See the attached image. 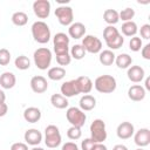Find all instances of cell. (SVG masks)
<instances>
[{
    "label": "cell",
    "instance_id": "6da1fadb",
    "mask_svg": "<svg viewBox=\"0 0 150 150\" xmlns=\"http://www.w3.org/2000/svg\"><path fill=\"white\" fill-rule=\"evenodd\" d=\"M103 39L110 50L120 49L124 43V38L120 34L118 29L114 26H107L103 29Z\"/></svg>",
    "mask_w": 150,
    "mask_h": 150
},
{
    "label": "cell",
    "instance_id": "7a4b0ae2",
    "mask_svg": "<svg viewBox=\"0 0 150 150\" xmlns=\"http://www.w3.org/2000/svg\"><path fill=\"white\" fill-rule=\"evenodd\" d=\"M32 35H33V39L38 43H41V45L47 43L52 38L49 26L45 21H41V20L35 21L32 25Z\"/></svg>",
    "mask_w": 150,
    "mask_h": 150
},
{
    "label": "cell",
    "instance_id": "3957f363",
    "mask_svg": "<svg viewBox=\"0 0 150 150\" xmlns=\"http://www.w3.org/2000/svg\"><path fill=\"white\" fill-rule=\"evenodd\" d=\"M93 86L101 94H110L116 90L117 82L114 76L105 74V75H100L98 77H96Z\"/></svg>",
    "mask_w": 150,
    "mask_h": 150
},
{
    "label": "cell",
    "instance_id": "277c9868",
    "mask_svg": "<svg viewBox=\"0 0 150 150\" xmlns=\"http://www.w3.org/2000/svg\"><path fill=\"white\" fill-rule=\"evenodd\" d=\"M52 59H53L52 50L48 49L47 47H40L33 54L34 63H35L36 68L40 70H46L47 68H49V66L52 63Z\"/></svg>",
    "mask_w": 150,
    "mask_h": 150
},
{
    "label": "cell",
    "instance_id": "5b68a950",
    "mask_svg": "<svg viewBox=\"0 0 150 150\" xmlns=\"http://www.w3.org/2000/svg\"><path fill=\"white\" fill-rule=\"evenodd\" d=\"M90 138H93L96 143H103L107 139V129L105 123L101 118H96L90 124Z\"/></svg>",
    "mask_w": 150,
    "mask_h": 150
},
{
    "label": "cell",
    "instance_id": "8992f818",
    "mask_svg": "<svg viewBox=\"0 0 150 150\" xmlns=\"http://www.w3.org/2000/svg\"><path fill=\"white\" fill-rule=\"evenodd\" d=\"M61 142H62V137L59 128L54 124L47 125L45 129V144L47 145V148L50 149L57 148L61 144Z\"/></svg>",
    "mask_w": 150,
    "mask_h": 150
},
{
    "label": "cell",
    "instance_id": "52a82bcc",
    "mask_svg": "<svg viewBox=\"0 0 150 150\" xmlns=\"http://www.w3.org/2000/svg\"><path fill=\"white\" fill-rule=\"evenodd\" d=\"M66 117H67V121L71 124V127H77V128H82L87 120L86 112L77 107L68 108L66 111Z\"/></svg>",
    "mask_w": 150,
    "mask_h": 150
},
{
    "label": "cell",
    "instance_id": "ba28073f",
    "mask_svg": "<svg viewBox=\"0 0 150 150\" xmlns=\"http://www.w3.org/2000/svg\"><path fill=\"white\" fill-rule=\"evenodd\" d=\"M69 41L70 38L66 33H56L53 38V47H54V53L56 55H62V54H68L69 53Z\"/></svg>",
    "mask_w": 150,
    "mask_h": 150
},
{
    "label": "cell",
    "instance_id": "9c48e42d",
    "mask_svg": "<svg viewBox=\"0 0 150 150\" xmlns=\"http://www.w3.org/2000/svg\"><path fill=\"white\" fill-rule=\"evenodd\" d=\"M55 16L62 26H70L74 20V12L70 6L61 5L55 9Z\"/></svg>",
    "mask_w": 150,
    "mask_h": 150
},
{
    "label": "cell",
    "instance_id": "30bf717a",
    "mask_svg": "<svg viewBox=\"0 0 150 150\" xmlns=\"http://www.w3.org/2000/svg\"><path fill=\"white\" fill-rule=\"evenodd\" d=\"M81 45L83 46L86 52L90 54H97L102 50V41L95 35H84Z\"/></svg>",
    "mask_w": 150,
    "mask_h": 150
},
{
    "label": "cell",
    "instance_id": "8fae6325",
    "mask_svg": "<svg viewBox=\"0 0 150 150\" xmlns=\"http://www.w3.org/2000/svg\"><path fill=\"white\" fill-rule=\"evenodd\" d=\"M33 12L39 19H47L50 14V2L48 0H36L33 2Z\"/></svg>",
    "mask_w": 150,
    "mask_h": 150
},
{
    "label": "cell",
    "instance_id": "7c38bea8",
    "mask_svg": "<svg viewBox=\"0 0 150 150\" xmlns=\"http://www.w3.org/2000/svg\"><path fill=\"white\" fill-rule=\"evenodd\" d=\"M135 134V127L131 122H122L117 125L116 135L120 139H129Z\"/></svg>",
    "mask_w": 150,
    "mask_h": 150
},
{
    "label": "cell",
    "instance_id": "4fadbf2b",
    "mask_svg": "<svg viewBox=\"0 0 150 150\" xmlns=\"http://www.w3.org/2000/svg\"><path fill=\"white\" fill-rule=\"evenodd\" d=\"M135 144L139 148H144L150 144V130L148 128H141L134 134Z\"/></svg>",
    "mask_w": 150,
    "mask_h": 150
},
{
    "label": "cell",
    "instance_id": "5bb4252c",
    "mask_svg": "<svg viewBox=\"0 0 150 150\" xmlns=\"http://www.w3.org/2000/svg\"><path fill=\"white\" fill-rule=\"evenodd\" d=\"M30 88L35 94H42L48 89V82L43 76L35 75L30 79Z\"/></svg>",
    "mask_w": 150,
    "mask_h": 150
},
{
    "label": "cell",
    "instance_id": "9a60e30c",
    "mask_svg": "<svg viewBox=\"0 0 150 150\" xmlns=\"http://www.w3.org/2000/svg\"><path fill=\"white\" fill-rule=\"evenodd\" d=\"M128 79L134 83H139L145 77V71L141 66H130L127 70Z\"/></svg>",
    "mask_w": 150,
    "mask_h": 150
},
{
    "label": "cell",
    "instance_id": "2e32d148",
    "mask_svg": "<svg viewBox=\"0 0 150 150\" xmlns=\"http://www.w3.org/2000/svg\"><path fill=\"white\" fill-rule=\"evenodd\" d=\"M23 138H25V141L28 145L36 146L42 142V134L38 129L32 128V129L26 130V132L23 135Z\"/></svg>",
    "mask_w": 150,
    "mask_h": 150
},
{
    "label": "cell",
    "instance_id": "e0dca14e",
    "mask_svg": "<svg viewBox=\"0 0 150 150\" xmlns=\"http://www.w3.org/2000/svg\"><path fill=\"white\" fill-rule=\"evenodd\" d=\"M146 91L141 84H134L128 89V97L134 102H141L145 98Z\"/></svg>",
    "mask_w": 150,
    "mask_h": 150
},
{
    "label": "cell",
    "instance_id": "ac0fdd59",
    "mask_svg": "<svg viewBox=\"0 0 150 150\" xmlns=\"http://www.w3.org/2000/svg\"><path fill=\"white\" fill-rule=\"evenodd\" d=\"M76 82V87L80 94H89L93 89V81L90 80V77L88 76H79L77 79H75Z\"/></svg>",
    "mask_w": 150,
    "mask_h": 150
},
{
    "label": "cell",
    "instance_id": "d6986e66",
    "mask_svg": "<svg viewBox=\"0 0 150 150\" xmlns=\"http://www.w3.org/2000/svg\"><path fill=\"white\" fill-rule=\"evenodd\" d=\"M61 95H63L64 97L69 98V97H73V96H76L79 95V90H77V87H76V82L75 80H70V81H66L61 84Z\"/></svg>",
    "mask_w": 150,
    "mask_h": 150
},
{
    "label": "cell",
    "instance_id": "ffe728a7",
    "mask_svg": "<svg viewBox=\"0 0 150 150\" xmlns=\"http://www.w3.org/2000/svg\"><path fill=\"white\" fill-rule=\"evenodd\" d=\"M68 35L75 40L86 35V26L82 22H73L68 28Z\"/></svg>",
    "mask_w": 150,
    "mask_h": 150
},
{
    "label": "cell",
    "instance_id": "44dd1931",
    "mask_svg": "<svg viewBox=\"0 0 150 150\" xmlns=\"http://www.w3.org/2000/svg\"><path fill=\"white\" fill-rule=\"evenodd\" d=\"M23 118L28 123H36L41 118V110L36 107H28L23 111Z\"/></svg>",
    "mask_w": 150,
    "mask_h": 150
},
{
    "label": "cell",
    "instance_id": "7402d4cb",
    "mask_svg": "<svg viewBox=\"0 0 150 150\" xmlns=\"http://www.w3.org/2000/svg\"><path fill=\"white\" fill-rule=\"evenodd\" d=\"M16 83V77L12 71H4L0 75V86L2 89H12Z\"/></svg>",
    "mask_w": 150,
    "mask_h": 150
},
{
    "label": "cell",
    "instance_id": "603a6c76",
    "mask_svg": "<svg viewBox=\"0 0 150 150\" xmlns=\"http://www.w3.org/2000/svg\"><path fill=\"white\" fill-rule=\"evenodd\" d=\"M79 105H80V109L83 110V111H90L93 110L95 107H96V98L91 95H83L81 98H80V102H79Z\"/></svg>",
    "mask_w": 150,
    "mask_h": 150
},
{
    "label": "cell",
    "instance_id": "cb8c5ba5",
    "mask_svg": "<svg viewBox=\"0 0 150 150\" xmlns=\"http://www.w3.org/2000/svg\"><path fill=\"white\" fill-rule=\"evenodd\" d=\"M115 63L120 69H128L132 63V57L127 53H122L120 55H116Z\"/></svg>",
    "mask_w": 150,
    "mask_h": 150
},
{
    "label": "cell",
    "instance_id": "d4e9b609",
    "mask_svg": "<svg viewBox=\"0 0 150 150\" xmlns=\"http://www.w3.org/2000/svg\"><path fill=\"white\" fill-rule=\"evenodd\" d=\"M50 103L56 109H66L68 107V104H69L68 98L64 97L61 94H53L50 96Z\"/></svg>",
    "mask_w": 150,
    "mask_h": 150
},
{
    "label": "cell",
    "instance_id": "484cf974",
    "mask_svg": "<svg viewBox=\"0 0 150 150\" xmlns=\"http://www.w3.org/2000/svg\"><path fill=\"white\" fill-rule=\"evenodd\" d=\"M115 57H116V55L114 54L112 50L105 49V50H101V52H100L98 61H100V63L103 64V66H111V64L115 62Z\"/></svg>",
    "mask_w": 150,
    "mask_h": 150
},
{
    "label": "cell",
    "instance_id": "4316f807",
    "mask_svg": "<svg viewBox=\"0 0 150 150\" xmlns=\"http://www.w3.org/2000/svg\"><path fill=\"white\" fill-rule=\"evenodd\" d=\"M103 20L104 22L108 23V26H114L120 21V16H118V12L116 9L109 8L105 9L103 13Z\"/></svg>",
    "mask_w": 150,
    "mask_h": 150
},
{
    "label": "cell",
    "instance_id": "83f0119b",
    "mask_svg": "<svg viewBox=\"0 0 150 150\" xmlns=\"http://www.w3.org/2000/svg\"><path fill=\"white\" fill-rule=\"evenodd\" d=\"M121 30H122V34L124 36L132 38V36H136V34L138 32V27H137L135 21H128V22H123Z\"/></svg>",
    "mask_w": 150,
    "mask_h": 150
},
{
    "label": "cell",
    "instance_id": "f1b7e54d",
    "mask_svg": "<svg viewBox=\"0 0 150 150\" xmlns=\"http://www.w3.org/2000/svg\"><path fill=\"white\" fill-rule=\"evenodd\" d=\"M47 76L52 81H60L66 76V69L63 67H52L48 69Z\"/></svg>",
    "mask_w": 150,
    "mask_h": 150
},
{
    "label": "cell",
    "instance_id": "f546056e",
    "mask_svg": "<svg viewBox=\"0 0 150 150\" xmlns=\"http://www.w3.org/2000/svg\"><path fill=\"white\" fill-rule=\"evenodd\" d=\"M86 53L87 52L81 43H76L69 49V54H70L71 59H75V60H82L86 56Z\"/></svg>",
    "mask_w": 150,
    "mask_h": 150
},
{
    "label": "cell",
    "instance_id": "4dcf8cb0",
    "mask_svg": "<svg viewBox=\"0 0 150 150\" xmlns=\"http://www.w3.org/2000/svg\"><path fill=\"white\" fill-rule=\"evenodd\" d=\"M12 22L18 27H22L28 22V15L25 12H15L12 15Z\"/></svg>",
    "mask_w": 150,
    "mask_h": 150
},
{
    "label": "cell",
    "instance_id": "1f68e13d",
    "mask_svg": "<svg viewBox=\"0 0 150 150\" xmlns=\"http://www.w3.org/2000/svg\"><path fill=\"white\" fill-rule=\"evenodd\" d=\"M14 64L19 70H27L30 67V60L26 55H20L15 59Z\"/></svg>",
    "mask_w": 150,
    "mask_h": 150
},
{
    "label": "cell",
    "instance_id": "d6a6232c",
    "mask_svg": "<svg viewBox=\"0 0 150 150\" xmlns=\"http://www.w3.org/2000/svg\"><path fill=\"white\" fill-rule=\"evenodd\" d=\"M118 16H120V20H122V21H124V22L132 21L134 16H135V9L131 8V7H127V8L122 9V11L118 13Z\"/></svg>",
    "mask_w": 150,
    "mask_h": 150
},
{
    "label": "cell",
    "instance_id": "836d02e7",
    "mask_svg": "<svg viewBox=\"0 0 150 150\" xmlns=\"http://www.w3.org/2000/svg\"><path fill=\"white\" fill-rule=\"evenodd\" d=\"M67 136L69 139L71 141H77L81 138L82 136V131H81V128H77V127H70L68 130H67Z\"/></svg>",
    "mask_w": 150,
    "mask_h": 150
},
{
    "label": "cell",
    "instance_id": "e575fe53",
    "mask_svg": "<svg viewBox=\"0 0 150 150\" xmlns=\"http://www.w3.org/2000/svg\"><path fill=\"white\" fill-rule=\"evenodd\" d=\"M143 47V41L141 38L138 36H132L129 41V48L132 50V52H138L141 50V48Z\"/></svg>",
    "mask_w": 150,
    "mask_h": 150
},
{
    "label": "cell",
    "instance_id": "d590c367",
    "mask_svg": "<svg viewBox=\"0 0 150 150\" xmlns=\"http://www.w3.org/2000/svg\"><path fill=\"white\" fill-rule=\"evenodd\" d=\"M11 62V53L6 48L0 49V66H7Z\"/></svg>",
    "mask_w": 150,
    "mask_h": 150
},
{
    "label": "cell",
    "instance_id": "8d00e7d4",
    "mask_svg": "<svg viewBox=\"0 0 150 150\" xmlns=\"http://www.w3.org/2000/svg\"><path fill=\"white\" fill-rule=\"evenodd\" d=\"M56 62L60 66H68L71 62V56L70 54H62V55H56Z\"/></svg>",
    "mask_w": 150,
    "mask_h": 150
},
{
    "label": "cell",
    "instance_id": "74e56055",
    "mask_svg": "<svg viewBox=\"0 0 150 150\" xmlns=\"http://www.w3.org/2000/svg\"><path fill=\"white\" fill-rule=\"evenodd\" d=\"M139 34H141V38L142 39L149 40L150 39V25L149 23H144L143 26H141Z\"/></svg>",
    "mask_w": 150,
    "mask_h": 150
},
{
    "label": "cell",
    "instance_id": "f35d334b",
    "mask_svg": "<svg viewBox=\"0 0 150 150\" xmlns=\"http://www.w3.org/2000/svg\"><path fill=\"white\" fill-rule=\"evenodd\" d=\"M95 143L96 142L90 137L89 138H84L83 141H81V150H90Z\"/></svg>",
    "mask_w": 150,
    "mask_h": 150
},
{
    "label": "cell",
    "instance_id": "ab89813d",
    "mask_svg": "<svg viewBox=\"0 0 150 150\" xmlns=\"http://www.w3.org/2000/svg\"><path fill=\"white\" fill-rule=\"evenodd\" d=\"M141 54H142L143 59L150 60V43H146L145 46H143L141 48Z\"/></svg>",
    "mask_w": 150,
    "mask_h": 150
},
{
    "label": "cell",
    "instance_id": "60d3db41",
    "mask_svg": "<svg viewBox=\"0 0 150 150\" xmlns=\"http://www.w3.org/2000/svg\"><path fill=\"white\" fill-rule=\"evenodd\" d=\"M11 150H29L28 145L22 142H15L11 145Z\"/></svg>",
    "mask_w": 150,
    "mask_h": 150
},
{
    "label": "cell",
    "instance_id": "b9f144b4",
    "mask_svg": "<svg viewBox=\"0 0 150 150\" xmlns=\"http://www.w3.org/2000/svg\"><path fill=\"white\" fill-rule=\"evenodd\" d=\"M61 150H80V149H79L76 143H74V142H66L62 145Z\"/></svg>",
    "mask_w": 150,
    "mask_h": 150
},
{
    "label": "cell",
    "instance_id": "7bdbcfd3",
    "mask_svg": "<svg viewBox=\"0 0 150 150\" xmlns=\"http://www.w3.org/2000/svg\"><path fill=\"white\" fill-rule=\"evenodd\" d=\"M8 111V105L6 103H0V117L5 116Z\"/></svg>",
    "mask_w": 150,
    "mask_h": 150
},
{
    "label": "cell",
    "instance_id": "ee69618b",
    "mask_svg": "<svg viewBox=\"0 0 150 150\" xmlns=\"http://www.w3.org/2000/svg\"><path fill=\"white\" fill-rule=\"evenodd\" d=\"M90 150H108L103 143H95Z\"/></svg>",
    "mask_w": 150,
    "mask_h": 150
},
{
    "label": "cell",
    "instance_id": "f6af8a7d",
    "mask_svg": "<svg viewBox=\"0 0 150 150\" xmlns=\"http://www.w3.org/2000/svg\"><path fill=\"white\" fill-rule=\"evenodd\" d=\"M112 150H128V148H127L124 144H116V145L112 148Z\"/></svg>",
    "mask_w": 150,
    "mask_h": 150
},
{
    "label": "cell",
    "instance_id": "bcb514c9",
    "mask_svg": "<svg viewBox=\"0 0 150 150\" xmlns=\"http://www.w3.org/2000/svg\"><path fill=\"white\" fill-rule=\"evenodd\" d=\"M5 100H6V94L2 89H0V103H5Z\"/></svg>",
    "mask_w": 150,
    "mask_h": 150
},
{
    "label": "cell",
    "instance_id": "7dc6e473",
    "mask_svg": "<svg viewBox=\"0 0 150 150\" xmlns=\"http://www.w3.org/2000/svg\"><path fill=\"white\" fill-rule=\"evenodd\" d=\"M145 90H150V77L145 79V87H143Z\"/></svg>",
    "mask_w": 150,
    "mask_h": 150
},
{
    "label": "cell",
    "instance_id": "c3c4849f",
    "mask_svg": "<svg viewBox=\"0 0 150 150\" xmlns=\"http://www.w3.org/2000/svg\"><path fill=\"white\" fill-rule=\"evenodd\" d=\"M30 150H45L43 148H40V146H34L33 149H30Z\"/></svg>",
    "mask_w": 150,
    "mask_h": 150
},
{
    "label": "cell",
    "instance_id": "681fc988",
    "mask_svg": "<svg viewBox=\"0 0 150 150\" xmlns=\"http://www.w3.org/2000/svg\"><path fill=\"white\" fill-rule=\"evenodd\" d=\"M136 150H144L143 148H138V149H136Z\"/></svg>",
    "mask_w": 150,
    "mask_h": 150
}]
</instances>
